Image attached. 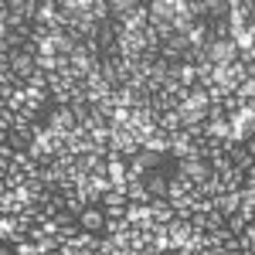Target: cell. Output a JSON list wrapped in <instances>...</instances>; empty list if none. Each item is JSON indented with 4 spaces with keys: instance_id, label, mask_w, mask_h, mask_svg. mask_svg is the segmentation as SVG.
Returning <instances> with one entry per match:
<instances>
[{
    "instance_id": "9a60e30c",
    "label": "cell",
    "mask_w": 255,
    "mask_h": 255,
    "mask_svg": "<svg viewBox=\"0 0 255 255\" xmlns=\"http://www.w3.org/2000/svg\"><path fill=\"white\" fill-rule=\"evenodd\" d=\"M218 211H225V215L232 218L242 211V194H221L218 197Z\"/></svg>"
},
{
    "instance_id": "4fadbf2b",
    "label": "cell",
    "mask_w": 255,
    "mask_h": 255,
    "mask_svg": "<svg viewBox=\"0 0 255 255\" xmlns=\"http://www.w3.org/2000/svg\"><path fill=\"white\" fill-rule=\"evenodd\" d=\"M150 14L163 20H174L177 17V0H150Z\"/></svg>"
},
{
    "instance_id": "2e32d148",
    "label": "cell",
    "mask_w": 255,
    "mask_h": 255,
    "mask_svg": "<svg viewBox=\"0 0 255 255\" xmlns=\"http://www.w3.org/2000/svg\"><path fill=\"white\" fill-rule=\"evenodd\" d=\"M228 232H232L235 238H242L245 232H249V221H245L242 215H232V218H228Z\"/></svg>"
},
{
    "instance_id": "7402d4cb",
    "label": "cell",
    "mask_w": 255,
    "mask_h": 255,
    "mask_svg": "<svg viewBox=\"0 0 255 255\" xmlns=\"http://www.w3.org/2000/svg\"><path fill=\"white\" fill-rule=\"evenodd\" d=\"M245 150H249V153H252V160H255V136L249 139V143H245Z\"/></svg>"
},
{
    "instance_id": "9c48e42d",
    "label": "cell",
    "mask_w": 255,
    "mask_h": 255,
    "mask_svg": "<svg viewBox=\"0 0 255 255\" xmlns=\"http://www.w3.org/2000/svg\"><path fill=\"white\" fill-rule=\"evenodd\" d=\"M221 184H225V194H242V187H245V170L228 167V170L221 174Z\"/></svg>"
},
{
    "instance_id": "30bf717a",
    "label": "cell",
    "mask_w": 255,
    "mask_h": 255,
    "mask_svg": "<svg viewBox=\"0 0 255 255\" xmlns=\"http://www.w3.org/2000/svg\"><path fill=\"white\" fill-rule=\"evenodd\" d=\"M126 221L133 228H150V204H129L126 208Z\"/></svg>"
},
{
    "instance_id": "d4e9b609",
    "label": "cell",
    "mask_w": 255,
    "mask_h": 255,
    "mask_svg": "<svg viewBox=\"0 0 255 255\" xmlns=\"http://www.w3.org/2000/svg\"><path fill=\"white\" fill-rule=\"evenodd\" d=\"M41 255H48V252H41Z\"/></svg>"
},
{
    "instance_id": "3957f363",
    "label": "cell",
    "mask_w": 255,
    "mask_h": 255,
    "mask_svg": "<svg viewBox=\"0 0 255 255\" xmlns=\"http://www.w3.org/2000/svg\"><path fill=\"white\" fill-rule=\"evenodd\" d=\"M170 174H174V160H170V167H163V170H153V174L143 177V184H146L150 197H167V191H170Z\"/></svg>"
},
{
    "instance_id": "ffe728a7",
    "label": "cell",
    "mask_w": 255,
    "mask_h": 255,
    "mask_svg": "<svg viewBox=\"0 0 255 255\" xmlns=\"http://www.w3.org/2000/svg\"><path fill=\"white\" fill-rule=\"evenodd\" d=\"M228 113H225V106H208V123H225Z\"/></svg>"
},
{
    "instance_id": "603a6c76",
    "label": "cell",
    "mask_w": 255,
    "mask_h": 255,
    "mask_svg": "<svg viewBox=\"0 0 255 255\" xmlns=\"http://www.w3.org/2000/svg\"><path fill=\"white\" fill-rule=\"evenodd\" d=\"M0 255H17V252H14V245H3V252H0Z\"/></svg>"
},
{
    "instance_id": "8992f818",
    "label": "cell",
    "mask_w": 255,
    "mask_h": 255,
    "mask_svg": "<svg viewBox=\"0 0 255 255\" xmlns=\"http://www.w3.org/2000/svg\"><path fill=\"white\" fill-rule=\"evenodd\" d=\"M68 153H75V157H85V153H96V143H92V133H85V129H75V133L68 136Z\"/></svg>"
},
{
    "instance_id": "ba28073f",
    "label": "cell",
    "mask_w": 255,
    "mask_h": 255,
    "mask_svg": "<svg viewBox=\"0 0 255 255\" xmlns=\"http://www.w3.org/2000/svg\"><path fill=\"white\" fill-rule=\"evenodd\" d=\"M143 150H153V153H160V157H170V150H174V136H167V133H153V136H146V143H143Z\"/></svg>"
},
{
    "instance_id": "e0dca14e",
    "label": "cell",
    "mask_w": 255,
    "mask_h": 255,
    "mask_svg": "<svg viewBox=\"0 0 255 255\" xmlns=\"http://www.w3.org/2000/svg\"><path fill=\"white\" fill-rule=\"evenodd\" d=\"M208 167H211L215 174H225V170L232 167V157H228V153H215V157L208 160Z\"/></svg>"
},
{
    "instance_id": "7a4b0ae2",
    "label": "cell",
    "mask_w": 255,
    "mask_h": 255,
    "mask_svg": "<svg viewBox=\"0 0 255 255\" xmlns=\"http://www.w3.org/2000/svg\"><path fill=\"white\" fill-rule=\"evenodd\" d=\"M44 123H48V129H55V133H61V136H72V133L79 129V119H75V113H72V106L51 109V113L44 116Z\"/></svg>"
},
{
    "instance_id": "7c38bea8",
    "label": "cell",
    "mask_w": 255,
    "mask_h": 255,
    "mask_svg": "<svg viewBox=\"0 0 255 255\" xmlns=\"http://www.w3.org/2000/svg\"><path fill=\"white\" fill-rule=\"evenodd\" d=\"M126 197H129V204H150V201H153L143 180H129V184H126Z\"/></svg>"
},
{
    "instance_id": "44dd1931",
    "label": "cell",
    "mask_w": 255,
    "mask_h": 255,
    "mask_svg": "<svg viewBox=\"0 0 255 255\" xmlns=\"http://www.w3.org/2000/svg\"><path fill=\"white\" fill-rule=\"evenodd\" d=\"M242 201L245 204H255V187H242Z\"/></svg>"
},
{
    "instance_id": "cb8c5ba5",
    "label": "cell",
    "mask_w": 255,
    "mask_h": 255,
    "mask_svg": "<svg viewBox=\"0 0 255 255\" xmlns=\"http://www.w3.org/2000/svg\"><path fill=\"white\" fill-rule=\"evenodd\" d=\"M242 255H255V245H252V249H245V252H242Z\"/></svg>"
},
{
    "instance_id": "277c9868",
    "label": "cell",
    "mask_w": 255,
    "mask_h": 255,
    "mask_svg": "<svg viewBox=\"0 0 255 255\" xmlns=\"http://www.w3.org/2000/svg\"><path fill=\"white\" fill-rule=\"evenodd\" d=\"M79 225H82V232L102 235V232H106V211H102L99 204H89V208L79 215Z\"/></svg>"
},
{
    "instance_id": "8fae6325",
    "label": "cell",
    "mask_w": 255,
    "mask_h": 255,
    "mask_svg": "<svg viewBox=\"0 0 255 255\" xmlns=\"http://www.w3.org/2000/svg\"><path fill=\"white\" fill-rule=\"evenodd\" d=\"M208 27H211V41H235V31H232V17L208 20Z\"/></svg>"
},
{
    "instance_id": "d6986e66",
    "label": "cell",
    "mask_w": 255,
    "mask_h": 255,
    "mask_svg": "<svg viewBox=\"0 0 255 255\" xmlns=\"http://www.w3.org/2000/svg\"><path fill=\"white\" fill-rule=\"evenodd\" d=\"M14 252L17 255H41V245L38 242H20V245H14Z\"/></svg>"
},
{
    "instance_id": "5b68a950",
    "label": "cell",
    "mask_w": 255,
    "mask_h": 255,
    "mask_svg": "<svg viewBox=\"0 0 255 255\" xmlns=\"http://www.w3.org/2000/svg\"><path fill=\"white\" fill-rule=\"evenodd\" d=\"M177 174L191 177V180H194V187H201V184H204L208 177L215 174V170H211L204 160H180V163H177Z\"/></svg>"
},
{
    "instance_id": "52a82bcc",
    "label": "cell",
    "mask_w": 255,
    "mask_h": 255,
    "mask_svg": "<svg viewBox=\"0 0 255 255\" xmlns=\"http://www.w3.org/2000/svg\"><path fill=\"white\" fill-rule=\"evenodd\" d=\"M170 160H174V163H180V160H194V139L187 136V133H177V136H174Z\"/></svg>"
},
{
    "instance_id": "5bb4252c",
    "label": "cell",
    "mask_w": 255,
    "mask_h": 255,
    "mask_svg": "<svg viewBox=\"0 0 255 255\" xmlns=\"http://www.w3.org/2000/svg\"><path fill=\"white\" fill-rule=\"evenodd\" d=\"M170 204H174V215H177V221H194L197 208L191 204V197H180V201H170Z\"/></svg>"
},
{
    "instance_id": "6da1fadb",
    "label": "cell",
    "mask_w": 255,
    "mask_h": 255,
    "mask_svg": "<svg viewBox=\"0 0 255 255\" xmlns=\"http://www.w3.org/2000/svg\"><path fill=\"white\" fill-rule=\"evenodd\" d=\"M204 61H211V65H235V61H242V51H238L235 41H211L204 48Z\"/></svg>"
},
{
    "instance_id": "ac0fdd59",
    "label": "cell",
    "mask_w": 255,
    "mask_h": 255,
    "mask_svg": "<svg viewBox=\"0 0 255 255\" xmlns=\"http://www.w3.org/2000/svg\"><path fill=\"white\" fill-rule=\"evenodd\" d=\"M235 96L242 99V102H252V99H255V79H245V82L235 89Z\"/></svg>"
}]
</instances>
